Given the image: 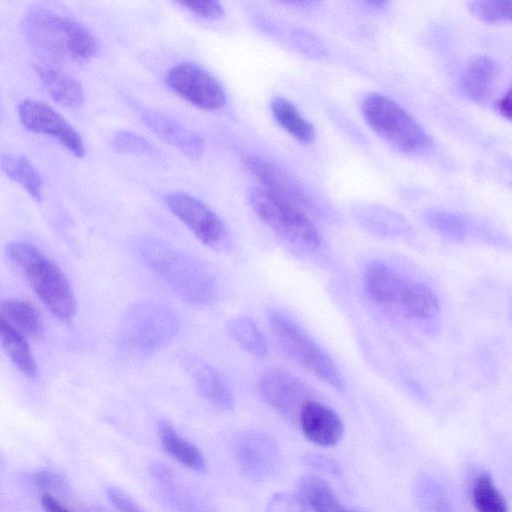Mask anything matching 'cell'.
Masks as SVG:
<instances>
[{
  "mask_svg": "<svg viewBox=\"0 0 512 512\" xmlns=\"http://www.w3.org/2000/svg\"><path fill=\"white\" fill-rule=\"evenodd\" d=\"M178 4L197 18L204 20H218L225 14L222 4L215 0H186Z\"/></svg>",
  "mask_w": 512,
  "mask_h": 512,
  "instance_id": "d6a6232c",
  "label": "cell"
},
{
  "mask_svg": "<svg viewBox=\"0 0 512 512\" xmlns=\"http://www.w3.org/2000/svg\"><path fill=\"white\" fill-rule=\"evenodd\" d=\"M166 82L181 98L202 110H219L226 103L222 84L198 65L179 63L173 66L167 72Z\"/></svg>",
  "mask_w": 512,
  "mask_h": 512,
  "instance_id": "9c48e42d",
  "label": "cell"
},
{
  "mask_svg": "<svg viewBox=\"0 0 512 512\" xmlns=\"http://www.w3.org/2000/svg\"><path fill=\"white\" fill-rule=\"evenodd\" d=\"M179 329L177 315L167 305L153 300L134 303L127 311L122 340L128 353L148 356L167 346Z\"/></svg>",
  "mask_w": 512,
  "mask_h": 512,
  "instance_id": "277c9868",
  "label": "cell"
},
{
  "mask_svg": "<svg viewBox=\"0 0 512 512\" xmlns=\"http://www.w3.org/2000/svg\"><path fill=\"white\" fill-rule=\"evenodd\" d=\"M415 501L421 512H454L442 486L432 477H418L413 487Z\"/></svg>",
  "mask_w": 512,
  "mask_h": 512,
  "instance_id": "83f0119b",
  "label": "cell"
},
{
  "mask_svg": "<svg viewBox=\"0 0 512 512\" xmlns=\"http://www.w3.org/2000/svg\"><path fill=\"white\" fill-rule=\"evenodd\" d=\"M407 281L381 261L371 262L365 269L363 285L367 295L381 304H395Z\"/></svg>",
  "mask_w": 512,
  "mask_h": 512,
  "instance_id": "e0dca14e",
  "label": "cell"
},
{
  "mask_svg": "<svg viewBox=\"0 0 512 512\" xmlns=\"http://www.w3.org/2000/svg\"><path fill=\"white\" fill-rule=\"evenodd\" d=\"M0 313L26 337L40 338L43 334V322L39 312L25 300L10 298L1 301Z\"/></svg>",
  "mask_w": 512,
  "mask_h": 512,
  "instance_id": "484cf974",
  "label": "cell"
},
{
  "mask_svg": "<svg viewBox=\"0 0 512 512\" xmlns=\"http://www.w3.org/2000/svg\"><path fill=\"white\" fill-rule=\"evenodd\" d=\"M7 254L43 304L62 321H70L76 313V298L61 269L28 243H10Z\"/></svg>",
  "mask_w": 512,
  "mask_h": 512,
  "instance_id": "3957f363",
  "label": "cell"
},
{
  "mask_svg": "<svg viewBox=\"0 0 512 512\" xmlns=\"http://www.w3.org/2000/svg\"><path fill=\"white\" fill-rule=\"evenodd\" d=\"M114 148L126 154L148 155L153 147L145 138L126 130H120L113 136Z\"/></svg>",
  "mask_w": 512,
  "mask_h": 512,
  "instance_id": "1f68e13d",
  "label": "cell"
},
{
  "mask_svg": "<svg viewBox=\"0 0 512 512\" xmlns=\"http://www.w3.org/2000/svg\"><path fill=\"white\" fill-rule=\"evenodd\" d=\"M0 342L6 353L18 368L28 378L37 376V366L26 340V336L7 321L0 313Z\"/></svg>",
  "mask_w": 512,
  "mask_h": 512,
  "instance_id": "44dd1931",
  "label": "cell"
},
{
  "mask_svg": "<svg viewBox=\"0 0 512 512\" xmlns=\"http://www.w3.org/2000/svg\"><path fill=\"white\" fill-rule=\"evenodd\" d=\"M268 320L286 355L333 389L344 390V380L333 360L294 321L276 310L269 312Z\"/></svg>",
  "mask_w": 512,
  "mask_h": 512,
  "instance_id": "8992f818",
  "label": "cell"
},
{
  "mask_svg": "<svg viewBox=\"0 0 512 512\" xmlns=\"http://www.w3.org/2000/svg\"><path fill=\"white\" fill-rule=\"evenodd\" d=\"M24 30L30 44L52 60L84 62L98 51L96 38L84 25L47 8L30 9Z\"/></svg>",
  "mask_w": 512,
  "mask_h": 512,
  "instance_id": "7a4b0ae2",
  "label": "cell"
},
{
  "mask_svg": "<svg viewBox=\"0 0 512 512\" xmlns=\"http://www.w3.org/2000/svg\"><path fill=\"white\" fill-rule=\"evenodd\" d=\"M232 340L250 355L263 358L267 354L266 339L258 325L248 316H236L226 324Z\"/></svg>",
  "mask_w": 512,
  "mask_h": 512,
  "instance_id": "4316f807",
  "label": "cell"
},
{
  "mask_svg": "<svg viewBox=\"0 0 512 512\" xmlns=\"http://www.w3.org/2000/svg\"><path fill=\"white\" fill-rule=\"evenodd\" d=\"M36 72L50 97L68 108H79L85 100L81 83L73 76L49 65H38Z\"/></svg>",
  "mask_w": 512,
  "mask_h": 512,
  "instance_id": "ac0fdd59",
  "label": "cell"
},
{
  "mask_svg": "<svg viewBox=\"0 0 512 512\" xmlns=\"http://www.w3.org/2000/svg\"><path fill=\"white\" fill-rule=\"evenodd\" d=\"M159 437L165 451L182 465L194 470H205V460L196 446L181 437L167 421L158 425Z\"/></svg>",
  "mask_w": 512,
  "mask_h": 512,
  "instance_id": "cb8c5ba5",
  "label": "cell"
},
{
  "mask_svg": "<svg viewBox=\"0 0 512 512\" xmlns=\"http://www.w3.org/2000/svg\"><path fill=\"white\" fill-rule=\"evenodd\" d=\"M468 8L480 20L496 23L511 18L512 1H471Z\"/></svg>",
  "mask_w": 512,
  "mask_h": 512,
  "instance_id": "4dcf8cb0",
  "label": "cell"
},
{
  "mask_svg": "<svg viewBox=\"0 0 512 512\" xmlns=\"http://www.w3.org/2000/svg\"><path fill=\"white\" fill-rule=\"evenodd\" d=\"M303 504L295 495L278 492L267 503L266 512H307Z\"/></svg>",
  "mask_w": 512,
  "mask_h": 512,
  "instance_id": "836d02e7",
  "label": "cell"
},
{
  "mask_svg": "<svg viewBox=\"0 0 512 512\" xmlns=\"http://www.w3.org/2000/svg\"><path fill=\"white\" fill-rule=\"evenodd\" d=\"M164 202L204 245L216 251L229 249L231 241L226 224L201 200L183 192H172L165 196Z\"/></svg>",
  "mask_w": 512,
  "mask_h": 512,
  "instance_id": "ba28073f",
  "label": "cell"
},
{
  "mask_svg": "<svg viewBox=\"0 0 512 512\" xmlns=\"http://www.w3.org/2000/svg\"><path fill=\"white\" fill-rule=\"evenodd\" d=\"M17 113L20 122L29 131L57 139L76 157L85 155L81 134L48 104L36 99H25L19 103Z\"/></svg>",
  "mask_w": 512,
  "mask_h": 512,
  "instance_id": "30bf717a",
  "label": "cell"
},
{
  "mask_svg": "<svg viewBox=\"0 0 512 512\" xmlns=\"http://www.w3.org/2000/svg\"><path fill=\"white\" fill-rule=\"evenodd\" d=\"M143 263L179 298L192 305L206 306L218 296V283L199 260L155 238L138 243Z\"/></svg>",
  "mask_w": 512,
  "mask_h": 512,
  "instance_id": "6da1fadb",
  "label": "cell"
},
{
  "mask_svg": "<svg viewBox=\"0 0 512 512\" xmlns=\"http://www.w3.org/2000/svg\"><path fill=\"white\" fill-rule=\"evenodd\" d=\"M271 112L280 127L302 143L315 138L313 125L302 116L295 105L283 97H276L270 104Z\"/></svg>",
  "mask_w": 512,
  "mask_h": 512,
  "instance_id": "d4e9b609",
  "label": "cell"
},
{
  "mask_svg": "<svg viewBox=\"0 0 512 512\" xmlns=\"http://www.w3.org/2000/svg\"><path fill=\"white\" fill-rule=\"evenodd\" d=\"M362 113L371 129L394 148L415 153L430 145L429 135L398 103L378 93L369 94Z\"/></svg>",
  "mask_w": 512,
  "mask_h": 512,
  "instance_id": "5b68a950",
  "label": "cell"
},
{
  "mask_svg": "<svg viewBox=\"0 0 512 512\" xmlns=\"http://www.w3.org/2000/svg\"><path fill=\"white\" fill-rule=\"evenodd\" d=\"M496 107L499 113L503 115V117L510 119L511 118V92L508 90L506 94H504L496 103Z\"/></svg>",
  "mask_w": 512,
  "mask_h": 512,
  "instance_id": "74e56055",
  "label": "cell"
},
{
  "mask_svg": "<svg viewBox=\"0 0 512 512\" xmlns=\"http://www.w3.org/2000/svg\"><path fill=\"white\" fill-rule=\"evenodd\" d=\"M472 503L475 512H508V504L488 472L474 478Z\"/></svg>",
  "mask_w": 512,
  "mask_h": 512,
  "instance_id": "f1b7e54d",
  "label": "cell"
},
{
  "mask_svg": "<svg viewBox=\"0 0 512 512\" xmlns=\"http://www.w3.org/2000/svg\"><path fill=\"white\" fill-rule=\"evenodd\" d=\"M1 110V109H0Z\"/></svg>",
  "mask_w": 512,
  "mask_h": 512,
  "instance_id": "f35d334b",
  "label": "cell"
},
{
  "mask_svg": "<svg viewBox=\"0 0 512 512\" xmlns=\"http://www.w3.org/2000/svg\"><path fill=\"white\" fill-rule=\"evenodd\" d=\"M427 223L438 233L454 241H461L467 233L464 219L452 212L430 209L425 212Z\"/></svg>",
  "mask_w": 512,
  "mask_h": 512,
  "instance_id": "f546056e",
  "label": "cell"
},
{
  "mask_svg": "<svg viewBox=\"0 0 512 512\" xmlns=\"http://www.w3.org/2000/svg\"><path fill=\"white\" fill-rule=\"evenodd\" d=\"M244 164L251 174L274 196L304 211L314 209L313 199L303 185L283 167L263 156L248 155Z\"/></svg>",
  "mask_w": 512,
  "mask_h": 512,
  "instance_id": "8fae6325",
  "label": "cell"
},
{
  "mask_svg": "<svg viewBox=\"0 0 512 512\" xmlns=\"http://www.w3.org/2000/svg\"><path fill=\"white\" fill-rule=\"evenodd\" d=\"M497 63L488 56H477L466 66L461 77V89L470 99L481 102L494 88L498 75Z\"/></svg>",
  "mask_w": 512,
  "mask_h": 512,
  "instance_id": "d6986e66",
  "label": "cell"
},
{
  "mask_svg": "<svg viewBox=\"0 0 512 512\" xmlns=\"http://www.w3.org/2000/svg\"><path fill=\"white\" fill-rule=\"evenodd\" d=\"M395 304L404 316L412 319H428L439 310L434 291L420 282H406Z\"/></svg>",
  "mask_w": 512,
  "mask_h": 512,
  "instance_id": "ffe728a7",
  "label": "cell"
},
{
  "mask_svg": "<svg viewBox=\"0 0 512 512\" xmlns=\"http://www.w3.org/2000/svg\"><path fill=\"white\" fill-rule=\"evenodd\" d=\"M41 503L45 512H70L57 498H55L49 492H44L42 494Z\"/></svg>",
  "mask_w": 512,
  "mask_h": 512,
  "instance_id": "8d00e7d4",
  "label": "cell"
},
{
  "mask_svg": "<svg viewBox=\"0 0 512 512\" xmlns=\"http://www.w3.org/2000/svg\"><path fill=\"white\" fill-rule=\"evenodd\" d=\"M300 499L314 512H353L345 507L321 478L314 475L303 476L297 485Z\"/></svg>",
  "mask_w": 512,
  "mask_h": 512,
  "instance_id": "603a6c76",
  "label": "cell"
},
{
  "mask_svg": "<svg viewBox=\"0 0 512 512\" xmlns=\"http://www.w3.org/2000/svg\"><path fill=\"white\" fill-rule=\"evenodd\" d=\"M107 495L118 512H143L133 499L118 488H109Z\"/></svg>",
  "mask_w": 512,
  "mask_h": 512,
  "instance_id": "e575fe53",
  "label": "cell"
},
{
  "mask_svg": "<svg viewBox=\"0 0 512 512\" xmlns=\"http://www.w3.org/2000/svg\"><path fill=\"white\" fill-rule=\"evenodd\" d=\"M249 202L256 215L289 243L308 252L320 247L318 229L300 208L263 188L251 189Z\"/></svg>",
  "mask_w": 512,
  "mask_h": 512,
  "instance_id": "52a82bcc",
  "label": "cell"
},
{
  "mask_svg": "<svg viewBox=\"0 0 512 512\" xmlns=\"http://www.w3.org/2000/svg\"><path fill=\"white\" fill-rule=\"evenodd\" d=\"M235 455L242 471L257 480L274 473L279 461L275 442L267 435L255 431L243 433L238 438Z\"/></svg>",
  "mask_w": 512,
  "mask_h": 512,
  "instance_id": "7c38bea8",
  "label": "cell"
},
{
  "mask_svg": "<svg viewBox=\"0 0 512 512\" xmlns=\"http://www.w3.org/2000/svg\"><path fill=\"white\" fill-rule=\"evenodd\" d=\"M141 119L153 133L186 157L196 160L204 154V139L177 120L152 110L142 111Z\"/></svg>",
  "mask_w": 512,
  "mask_h": 512,
  "instance_id": "2e32d148",
  "label": "cell"
},
{
  "mask_svg": "<svg viewBox=\"0 0 512 512\" xmlns=\"http://www.w3.org/2000/svg\"><path fill=\"white\" fill-rule=\"evenodd\" d=\"M298 422L304 436L318 446H334L343 436L344 427L339 415L315 400H308L302 405Z\"/></svg>",
  "mask_w": 512,
  "mask_h": 512,
  "instance_id": "9a60e30c",
  "label": "cell"
},
{
  "mask_svg": "<svg viewBox=\"0 0 512 512\" xmlns=\"http://www.w3.org/2000/svg\"><path fill=\"white\" fill-rule=\"evenodd\" d=\"M180 361L197 391L208 403L221 410L234 407L230 387L212 365L191 353L181 355Z\"/></svg>",
  "mask_w": 512,
  "mask_h": 512,
  "instance_id": "5bb4252c",
  "label": "cell"
},
{
  "mask_svg": "<svg viewBox=\"0 0 512 512\" xmlns=\"http://www.w3.org/2000/svg\"><path fill=\"white\" fill-rule=\"evenodd\" d=\"M259 391L265 402L286 418L298 415L308 401L304 385L289 373L269 370L259 380Z\"/></svg>",
  "mask_w": 512,
  "mask_h": 512,
  "instance_id": "4fadbf2b",
  "label": "cell"
},
{
  "mask_svg": "<svg viewBox=\"0 0 512 512\" xmlns=\"http://www.w3.org/2000/svg\"><path fill=\"white\" fill-rule=\"evenodd\" d=\"M306 463L315 469L331 474L340 472L339 465L332 458L321 454H310L305 457Z\"/></svg>",
  "mask_w": 512,
  "mask_h": 512,
  "instance_id": "d590c367",
  "label": "cell"
},
{
  "mask_svg": "<svg viewBox=\"0 0 512 512\" xmlns=\"http://www.w3.org/2000/svg\"><path fill=\"white\" fill-rule=\"evenodd\" d=\"M0 167L4 174L20 185L36 201L43 195V179L34 165L23 155L3 153Z\"/></svg>",
  "mask_w": 512,
  "mask_h": 512,
  "instance_id": "7402d4cb",
  "label": "cell"
}]
</instances>
